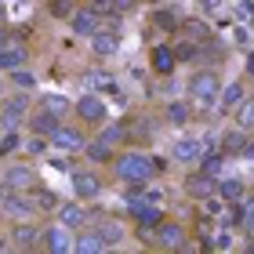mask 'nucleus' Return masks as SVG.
I'll list each match as a JSON object with an SVG mask.
<instances>
[{"mask_svg":"<svg viewBox=\"0 0 254 254\" xmlns=\"http://www.w3.org/2000/svg\"><path fill=\"white\" fill-rule=\"evenodd\" d=\"M189 229L178 222V218H164L156 229H153V244L160 247V251H186V244H189Z\"/></svg>","mask_w":254,"mask_h":254,"instance_id":"7ed1b4c3","label":"nucleus"},{"mask_svg":"<svg viewBox=\"0 0 254 254\" xmlns=\"http://www.w3.org/2000/svg\"><path fill=\"white\" fill-rule=\"evenodd\" d=\"M113 178L120 186H149L156 178V164L149 153H138V149H124V153L113 156Z\"/></svg>","mask_w":254,"mask_h":254,"instance_id":"f257e3e1","label":"nucleus"},{"mask_svg":"<svg viewBox=\"0 0 254 254\" xmlns=\"http://www.w3.org/2000/svg\"><path fill=\"white\" fill-rule=\"evenodd\" d=\"M247 156H254V142H251V145H247Z\"/></svg>","mask_w":254,"mask_h":254,"instance_id":"a18cd8bd","label":"nucleus"},{"mask_svg":"<svg viewBox=\"0 0 254 254\" xmlns=\"http://www.w3.org/2000/svg\"><path fill=\"white\" fill-rule=\"evenodd\" d=\"M4 113H0V124L4 131H15L18 124H26V117L33 113V102H29V91H15V95H4Z\"/></svg>","mask_w":254,"mask_h":254,"instance_id":"20e7f679","label":"nucleus"},{"mask_svg":"<svg viewBox=\"0 0 254 254\" xmlns=\"http://www.w3.org/2000/svg\"><path fill=\"white\" fill-rule=\"evenodd\" d=\"M102 189H106V182H102L95 171H73V192H76V200H98Z\"/></svg>","mask_w":254,"mask_h":254,"instance_id":"ddd939ff","label":"nucleus"},{"mask_svg":"<svg viewBox=\"0 0 254 254\" xmlns=\"http://www.w3.org/2000/svg\"><path fill=\"white\" fill-rule=\"evenodd\" d=\"M164 113H167V124H171V127H186V124L192 120L189 102H171V106H167Z\"/></svg>","mask_w":254,"mask_h":254,"instance_id":"7c9ffc66","label":"nucleus"},{"mask_svg":"<svg viewBox=\"0 0 254 254\" xmlns=\"http://www.w3.org/2000/svg\"><path fill=\"white\" fill-rule=\"evenodd\" d=\"M0 127H4V124H0Z\"/></svg>","mask_w":254,"mask_h":254,"instance_id":"de8ad7c7","label":"nucleus"},{"mask_svg":"<svg viewBox=\"0 0 254 254\" xmlns=\"http://www.w3.org/2000/svg\"><path fill=\"white\" fill-rule=\"evenodd\" d=\"M7 236H11V247H15V251H37L44 244V225L37 222V218H26V222L11 225Z\"/></svg>","mask_w":254,"mask_h":254,"instance_id":"423d86ee","label":"nucleus"},{"mask_svg":"<svg viewBox=\"0 0 254 254\" xmlns=\"http://www.w3.org/2000/svg\"><path fill=\"white\" fill-rule=\"evenodd\" d=\"M7 247H11V236H0V254H4Z\"/></svg>","mask_w":254,"mask_h":254,"instance_id":"79ce46f5","label":"nucleus"},{"mask_svg":"<svg viewBox=\"0 0 254 254\" xmlns=\"http://www.w3.org/2000/svg\"><path fill=\"white\" fill-rule=\"evenodd\" d=\"M171 48H175L178 62H192V55L200 51V44H192V40H186V37H182V40H175V44H171Z\"/></svg>","mask_w":254,"mask_h":254,"instance_id":"72a5a7b5","label":"nucleus"},{"mask_svg":"<svg viewBox=\"0 0 254 254\" xmlns=\"http://www.w3.org/2000/svg\"><path fill=\"white\" fill-rule=\"evenodd\" d=\"M244 182H240V178H218V196H222V200L225 203H240V200H244Z\"/></svg>","mask_w":254,"mask_h":254,"instance_id":"cd10ccee","label":"nucleus"},{"mask_svg":"<svg viewBox=\"0 0 254 254\" xmlns=\"http://www.w3.org/2000/svg\"><path fill=\"white\" fill-rule=\"evenodd\" d=\"M51 145L62 149V153H80V149L87 145V127L84 124H59V131L51 134Z\"/></svg>","mask_w":254,"mask_h":254,"instance_id":"1a4fd4ad","label":"nucleus"},{"mask_svg":"<svg viewBox=\"0 0 254 254\" xmlns=\"http://www.w3.org/2000/svg\"><path fill=\"white\" fill-rule=\"evenodd\" d=\"M203 153V145H200V138H178L175 149H171V156L178 160V164H192L196 156Z\"/></svg>","mask_w":254,"mask_h":254,"instance_id":"b1692460","label":"nucleus"},{"mask_svg":"<svg viewBox=\"0 0 254 254\" xmlns=\"http://www.w3.org/2000/svg\"><path fill=\"white\" fill-rule=\"evenodd\" d=\"M247 211H254V196H247Z\"/></svg>","mask_w":254,"mask_h":254,"instance_id":"c03bdc74","label":"nucleus"},{"mask_svg":"<svg viewBox=\"0 0 254 254\" xmlns=\"http://www.w3.org/2000/svg\"><path fill=\"white\" fill-rule=\"evenodd\" d=\"M218 95H222V76L214 69H196L189 76V102L200 109H211L218 106Z\"/></svg>","mask_w":254,"mask_h":254,"instance_id":"f03ea898","label":"nucleus"},{"mask_svg":"<svg viewBox=\"0 0 254 254\" xmlns=\"http://www.w3.org/2000/svg\"><path fill=\"white\" fill-rule=\"evenodd\" d=\"M4 186L15 189V192H29V189L40 186V178L29 164H11V167H4Z\"/></svg>","mask_w":254,"mask_h":254,"instance_id":"9b49d317","label":"nucleus"},{"mask_svg":"<svg viewBox=\"0 0 254 254\" xmlns=\"http://www.w3.org/2000/svg\"><path fill=\"white\" fill-rule=\"evenodd\" d=\"M84 4H91L95 11H102V15H109V11H113V0H84Z\"/></svg>","mask_w":254,"mask_h":254,"instance_id":"ea45409f","label":"nucleus"},{"mask_svg":"<svg viewBox=\"0 0 254 254\" xmlns=\"http://www.w3.org/2000/svg\"><path fill=\"white\" fill-rule=\"evenodd\" d=\"M222 153H225V156L247 153V131H244V127H233V131H225V138H222Z\"/></svg>","mask_w":254,"mask_h":254,"instance_id":"bb28decb","label":"nucleus"},{"mask_svg":"<svg viewBox=\"0 0 254 254\" xmlns=\"http://www.w3.org/2000/svg\"><path fill=\"white\" fill-rule=\"evenodd\" d=\"M73 120L76 124H84V127H98L109 120V113H106V102H102L98 95H84V98H76L73 102Z\"/></svg>","mask_w":254,"mask_h":254,"instance_id":"39448f33","label":"nucleus"},{"mask_svg":"<svg viewBox=\"0 0 254 254\" xmlns=\"http://www.w3.org/2000/svg\"><path fill=\"white\" fill-rule=\"evenodd\" d=\"M4 218H7V214H4V207H0V225H4Z\"/></svg>","mask_w":254,"mask_h":254,"instance_id":"49530a36","label":"nucleus"},{"mask_svg":"<svg viewBox=\"0 0 254 254\" xmlns=\"http://www.w3.org/2000/svg\"><path fill=\"white\" fill-rule=\"evenodd\" d=\"M247 95H244V84H222V95H218V117H229V113H233L240 102H244Z\"/></svg>","mask_w":254,"mask_h":254,"instance_id":"4be33fe9","label":"nucleus"},{"mask_svg":"<svg viewBox=\"0 0 254 254\" xmlns=\"http://www.w3.org/2000/svg\"><path fill=\"white\" fill-rule=\"evenodd\" d=\"M48 142H51V138H44V134H29L26 153H29V156H37V153H44V149H48Z\"/></svg>","mask_w":254,"mask_h":254,"instance_id":"e433bc0d","label":"nucleus"},{"mask_svg":"<svg viewBox=\"0 0 254 254\" xmlns=\"http://www.w3.org/2000/svg\"><path fill=\"white\" fill-rule=\"evenodd\" d=\"M80 4H84V0H48V15L59 18V22H69Z\"/></svg>","mask_w":254,"mask_h":254,"instance_id":"c756f323","label":"nucleus"},{"mask_svg":"<svg viewBox=\"0 0 254 254\" xmlns=\"http://www.w3.org/2000/svg\"><path fill=\"white\" fill-rule=\"evenodd\" d=\"M7 80H11V87H15V91H33V84H37V76H33L26 65L15 69V73H7Z\"/></svg>","mask_w":254,"mask_h":254,"instance_id":"473e14b6","label":"nucleus"},{"mask_svg":"<svg viewBox=\"0 0 254 254\" xmlns=\"http://www.w3.org/2000/svg\"><path fill=\"white\" fill-rule=\"evenodd\" d=\"M0 22H7V11H4V4H0Z\"/></svg>","mask_w":254,"mask_h":254,"instance_id":"37998d69","label":"nucleus"},{"mask_svg":"<svg viewBox=\"0 0 254 254\" xmlns=\"http://www.w3.org/2000/svg\"><path fill=\"white\" fill-rule=\"evenodd\" d=\"M120 51V33L113 29H98L95 37H91V55H98V59H109V55Z\"/></svg>","mask_w":254,"mask_h":254,"instance_id":"412c9836","label":"nucleus"},{"mask_svg":"<svg viewBox=\"0 0 254 254\" xmlns=\"http://www.w3.org/2000/svg\"><path fill=\"white\" fill-rule=\"evenodd\" d=\"M59 117H55V113H48V109H33L29 117H26V127H29V134H44V138H51L55 131H59Z\"/></svg>","mask_w":254,"mask_h":254,"instance_id":"4468645a","label":"nucleus"},{"mask_svg":"<svg viewBox=\"0 0 254 254\" xmlns=\"http://www.w3.org/2000/svg\"><path fill=\"white\" fill-rule=\"evenodd\" d=\"M29 200H33V207H37V214H40V218H48V214H59V207H62L59 192H51V189H44V186L29 189Z\"/></svg>","mask_w":254,"mask_h":254,"instance_id":"6ab92c4d","label":"nucleus"},{"mask_svg":"<svg viewBox=\"0 0 254 254\" xmlns=\"http://www.w3.org/2000/svg\"><path fill=\"white\" fill-rule=\"evenodd\" d=\"M69 29H73L76 37L91 40L98 29H106V15H102V11H95L91 4H80V7L73 11V18H69Z\"/></svg>","mask_w":254,"mask_h":254,"instance_id":"0eeeda50","label":"nucleus"},{"mask_svg":"<svg viewBox=\"0 0 254 254\" xmlns=\"http://www.w3.org/2000/svg\"><path fill=\"white\" fill-rule=\"evenodd\" d=\"M11 40H15V29H11L7 22H0V48H7Z\"/></svg>","mask_w":254,"mask_h":254,"instance_id":"4c0bfd02","label":"nucleus"},{"mask_svg":"<svg viewBox=\"0 0 254 254\" xmlns=\"http://www.w3.org/2000/svg\"><path fill=\"white\" fill-rule=\"evenodd\" d=\"M15 145H18V134H15V131H7V134H4V142H0V153H11Z\"/></svg>","mask_w":254,"mask_h":254,"instance_id":"58836bf2","label":"nucleus"},{"mask_svg":"<svg viewBox=\"0 0 254 254\" xmlns=\"http://www.w3.org/2000/svg\"><path fill=\"white\" fill-rule=\"evenodd\" d=\"M29 44L26 40H11L7 48H0V73H15V69H22L29 62Z\"/></svg>","mask_w":254,"mask_h":254,"instance_id":"f8f14e48","label":"nucleus"},{"mask_svg":"<svg viewBox=\"0 0 254 254\" xmlns=\"http://www.w3.org/2000/svg\"><path fill=\"white\" fill-rule=\"evenodd\" d=\"M236 127L254 131V98H244V102L236 106Z\"/></svg>","mask_w":254,"mask_h":254,"instance_id":"2f4dec72","label":"nucleus"},{"mask_svg":"<svg viewBox=\"0 0 254 254\" xmlns=\"http://www.w3.org/2000/svg\"><path fill=\"white\" fill-rule=\"evenodd\" d=\"M149 65H153L160 76L175 73V65H178V55H175V48H171V44H156V48L149 51Z\"/></svg>","mask_w":254,"mask_h":254,"instance_id":"a211bd4d","label":"nucleus"},{"mask_svg":"<svg viewBox=\"0 0 254 254\" xmlns=\"http://www.w3.org/2000/svg\"><path fill=\"white\" fill-rule=\"evenodd\" d=\"M95 229H98V236L106 240V247H109V251H113V247H120V244H124V236H127V229H124L120 218H98Z\"/></svg>","mask_w":254,"mask_h":254,"instance_id":"aec40b11","label":"nucleus"},{"mask_svg":"<svg viewBox=\"0 0 254 254\" xmlns=\"http://www.w3.org/2000/svg\"><path fill=\"white\" fill-rule=\"evenodd\" d=\"M178 37H186L192 44H207V40H211V26H207L203 18H186L178 26Z\"/></svg>","mask_w":254,"mask_h":254,"instance_id":"5701e85b","label":"nucleus"},{"mask_svg":"<svg viewBox=\"0 0 254 254\" xmlns=\"http://www.w3.org/2000/svg\"><path fill=\"white\" fill-rule=\"evenodd\" d=\"M40 109L55 113L59 120H69V117H73V102H69L65 95H40Z\"/></svg>","mask_w":254,"mask_h":254,"instance_id":"a878e982","label":"nucleus"},{"mask_svg":"<svg viewBox=\"0 0 254 254\" xmlns=\"http://www.w3.org/2000/svg\"><path fill=\"white\" fill-rule=\"evenodd\" d=\"M7 84H11V80H7V73H0V98L7 95Z\"/></svg>","mask_w":254,"mask_h":254,"instance_id":"a19ab883","label":"nucleus"},{"mask_svg":"<svg viewBox=\"0 0 254 254\" xmlns=\"http://www.w3.org/2000/svg\"><path fill=\"white\" fill-rule=\"evenodd\" d=\"M73 251L76 254H102V251H109L106 247V240L98 236V229L95 225H84V229H76V236H73Z\"/></svg>","mask_w":254,"mask_h":254,"instance_id":"dca6fc26","label":"nucleus"},{"mask_svg":"<svg viewBox=\"0 0 254 254\" xmlns=\"http://www.w3.org/2000/svg\"><path fill=\"white\" fill-rule=\"evenodd\" d=\"M182 189H186L189 200H214L218 196V175H211V171H192V175H186V182H182Z\"/></svg>","mask_w":254,"mask_h":254,"instance_id":"6e6552de","label":"nucleus"},{"mask_svg":"<svg viewBox=\"0 0 254 254\" xmlns=\"http://www.w3.org/2000/svg\"><path fill=\"white\" fill-rule=\"evenodd\" d=\"M55 218H59L62 225H69L73 233H76V229H84V225H91V211L84 207V200H76V203H62Z\"/></svg>","mask_w":254,"mask_h":254,"instance_id":"2eb2a0df","label":"nucleus"},{"mask_svg":"<svg viewBox=\"0 0 254 254\" xmlns=\"http://www.w3.org/2000/svg\"><path fill=\"white\" fill-rule=\"evenodd\" d=\"M84 80H87V87H95V91H106V87L113 84V76H109V73H102V69H95V73H87Z\"/></svg>","mask_w":254,"mask_h":254,"instance_id":"f704fd0d","label":"nucleus"},{"mask_svg":"<svg viewBox=\"0 0 254 254\" xmlns=\"http://www.w3.org/2000/svg\"><path fill=\"white\" fill-rule=\"evenodd\" d=\"M73 229L69 225H62L59 218H55L51 225H44V244H40V251H48V254H65V251H73Z\"/></svg>","mask_w":254,"mask_h":254,"instance_id":"9d476101","label":"nucleus"},{"mask_svg":"<svg viewBox=\"0 0 254 254\" xmlns=\"http://www.w3.org/2000/svg\"><path fill=\"white\" fill-rule=\"evenodd\" d=\"M222 167H225V153H211V156L203 153V171H211V175H222Z\"/></svg>","mask_w":254,"mask_h":254,"instance_id":"c9c22d12","label":"nucleus"},{"mask_svg":"<svg viewBox=\"0 0 254 254\" xmlns=\"http://www.w3.org/2000/svg\"><path fill=\"white\" fill-rule=\"evenodd\" d=\"M98 138L120 149V142H127V127H124V124H117V120H106V124L98 127Z\"/></svg>","mask_w":254,"mask_h":254,"instance_id":"c85d7f7f","label":"nucleus"},{"mask_svg":"<svg viewBox=\"0 0 254 254\" xmlns=\"http://www.w3.org/2000/svg\"><path fill=\"white\" fill-rule=\"evenodd\" d=\"M149 22L160 29V33H178V11H171V7H153L149 11Z\"/></svg>","mask_w":254,"mask_h":254,"instance_id":"393cba45","label":"nucleus"},{"mask_svg":"<svg viewBox=\"0 0 254 254\" xmlns=\"http://www.w3.org/2000/svg\"><path fill=\"white\" fill-rule=\"evenodd\" d=\"M84 153L87 164H113V156H117V145H109V142H102V138H87V145L80 149Z\"/></svg>","mask_w":254,"mask_h":254,"instance_id":"f3484780","label":"nucleus"}]
</instances>
